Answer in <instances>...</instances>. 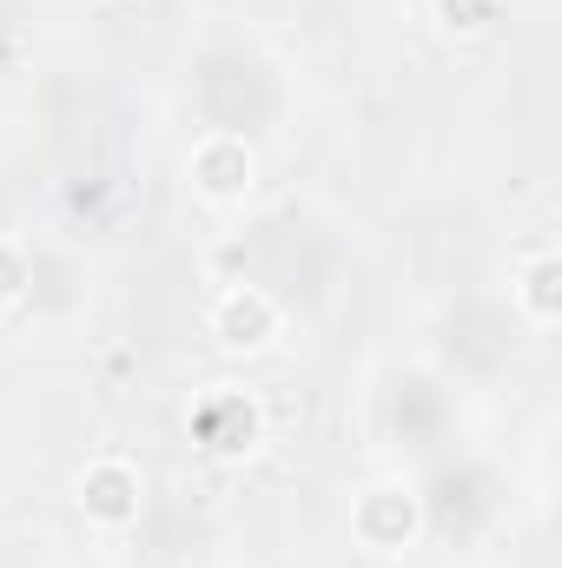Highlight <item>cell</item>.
I'll list each match as a JSON object with an SVG mask.
<instances>
[{"instance_id": "6da1fadb", "label": "cell", "mask_w": 562, "mask_h": 568, "mask_svg": "<svg viewBox=\"0 0 562 568\" xmlns=\"http://www.w3.org/2000/svg\"><path fill=\"white\" fill-rule=\"evenodd\" d=\"M192 443L212 456V463H245V456H259L265 449V404L252 397V390H232V384H219V390H205L199 404H192Z\"/></svg>"}, {"instance_id": "7a4b0ae2", "label": "cell", "mask_w": 562, "mask_h": 568, "mask_svg": "<svg viewBox=\"0 0 562 568\" xmlns=\"http://www.w3.org/2000/svg\"><path fill=\"white\" fill-rule=\"evenodd\" d=\"M423 536V496L411 483H364L358 496H351V542L364 549V556H404V549H418Z\"/></svg>"}, {"instance_id": "3957f363", "label": "cell", "mask_w": 562, "mask_h": 568, "mask_svg": "<svg viewBox=\"0 0 562 568\" xmlns=\"http://www.w3.org/2000/svg\"><path fill=\"white\" fill-rule=\"evenodd\" d=\"M73 509H80L93 529H107V536L133 529V523L145 516L140 463H133V456H87L80 476H73Z\"/></svg>"}, {"instance_id": "277c9868", "label": "cell", "mask_w": 562, "mask_h": 568, "mask_svg": "<svg viewBox=\"0 0 562 568\" xmlns=\"http://www.w3.org/2000/svg\"><path fill=\"white\" fill-rule=\"evenodd\" d=\"M205 331H212V344H219L225 357H265V351L284 337V311H279L272 291H259V284H232V291L212 297Z\"/></svg>"}, {"instance_id": "5b68a950", "label": "cell", "mask_w": 562, "mask_h": 568, "mask_svg": "<svg viewBox=\"0 0 562 568\" xmlns=\"http://www.w3.org/2000/svg\"><path fill=\"white\" fill-rule=\"evenodd\" d=\"M185 179H192V192L205 205H245L252 185H259V152L239 133H205L185 152Z\"/></svg>"}, {"instance_id": "8992f818", "label": "cell", "mask_w": 562, "mask_h": 568, "mask_svg": "<svg viewBox=\"0 0 562 568\" xmlns=\"http://www.w3.org/2000/svg\"><path fill=\"white\" fill-rule=\"evenodd\" d=\"M510 304L530 331H556L562 324V252L556 245H530L510 272Z\"/></svg>"}, {"instance_id": "52a82bcc", "label": "cell", "mask_w": 562, "mask_h": 568, "mask_svg": "<svg viewBox=\"0 0 562 568\" xmlns=\"http://www.w3.org/2000/svg\"><path fill=\"white\" fill-rule=\"evenodd\" d=\"M430 20L443 40L470 47V40H490L496 20H503V0H430Z\"/></svg>"}, {"instance_id": "ba28073f", "label": "cell", "mask_w": 562, "mask_h": 568, "mask_svg": "<svg viewBox=\"0 0 562 568\" xmlns=\"http://www.w3.org/2000/svg\"><path fill=\"white\" fill-rule=\"evenodd\" d=\"M27 284H33L27 245H20V239H0V311H13V304L27 297Z\"/></svg>"}]
</instances>
